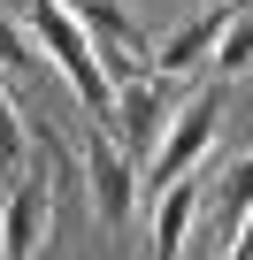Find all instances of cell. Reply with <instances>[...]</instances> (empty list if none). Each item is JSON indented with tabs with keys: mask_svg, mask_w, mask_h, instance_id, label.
<instances>
[{
	"mask_svg": "<svg viewBox=\"0 0 253 260\" xmlns=\"http://www.w3.org/2000/svg\"><path fill=\"white\" fill-rule=\"evenodd\" d=\"M238 8H245V0H215L207 16H184V23H177V31L154 46V69H169V77H192V69H200L215 46H222V31H230V16H238Z\"/></svg>",
	"mask_w": 253,
	"mask_h": 260,
	"instance_id": "cell-7",
	"label": "cell"
},
{
	"mask_svg": "<svg viewBox=\"0 0 253 260\" xmlns=\"http://www.w3.org/2000/svg\"><path fill=\"white\" fill-rule=\"evenodd\" d=\"M222 260H253V245H230V252H222Z\"/></svg>",
	"mask_w": 253,
	"mask_h": 260,
	"instance_id": "cell-9",
	"label": "cell"
},
{
	"mask_svg": "<svg viewBox=\"0 0 253 260\" xmlns=\"http://www.w3.org/2000/svg\"><path fill=\"white\" fill-rule=\"evenodd\" d=\"M54 207H62L54 169L16 176V184H8V237H0V252H8V260H31V252H39V237H46V222H54Z\"/></svg>",
	"mask_w": 253,
	"mask_h": 260,
	"instance_id": "cell-5",
	"label": "cell"
},
{
	"mask_svg": "<svg viewBox=\"0 0 253 260\" xmlns=\"http://www.w3.org/2000/svg\"><path fill=\"white\" fill-rule=\"evenodd\" d=\"M245 214H253V153H238L230 169H215V191L200 199V222H207V237H215V260L238 245Z\"/></svg>",
	"mask_w": 253,
	"mask_h": 260,
	"instance_id": "cell-6",
	"label": "cell"
},
{
	"mask_svg": "<svg viewBox=\"0 0 253 260\" xmlns=\"http://www.w3.org/2000/svg\"><path fill=\"white\" fill-rule=\"evenodd\" d=\"M253 69V0L230 16V31H222V46H215V77H245Z\"/></svg>",
	"mask_w": 253,
	"mask_h": 260,
	"instance_id": "cell-8",
	"label": "cell"
},
{
	"mask_svg": "<svg viewBox=\"0 0 253 260\" xmlns=\"http://www.w3.org/2000/svg\"><path fill=\"white\" fill-rule=\"evenodd\" d=\"M169 122H177V77H169V69H138V77L115 84V146L131 153L138 169L161 153Z\"/></svg>",
	"mask_w": 253,
	"mask_h": 260,
	"instance_id": "cell-4",
	"label": "cell"
},
{
	"mask_svg": "<svg viewBox=\"0 0 253 260\" xmlns=\"http://www.w3.org/2000/svg\"><path fill=\"white\" fill-rule=\"evenodd\" d=\"M222 107H230V77H207V84L177 107V122H169L161 153L146 161V199H161L169 184L200 176V161H207V146H215V130H222Z\"/></svg>",
	"mask_w": 253,
	"mask_h": 260,
	"instance_id": "cell-2",
	"label": "cell"
},
{
	"mask_svg": "<svg viewBox=\"0 0 253 260\" xmlns=\"http://www.w3.org/2000/svg\"><path fill=\"white\" fill-rule=\"evenodd\" d=\"M8 8L31 23V39L46 46V61L69 77V92H77V107L92 115V130L115 122V77H107V54H100V39L85 31V16H69L62 0H8Z\"/></svg>",
	"mask_w": 253,
	"mask_h": 260,
	"instance_id": "cell-1",
	"label": "cell"
},
{
	"mask_svg": "<svg viewBox=\"0 0 253 260\" xmlns=\"http://www.w3.org/2000/svg\"><path fill=\"white\" fill-rule=\"evenodd\" d=\"M85 207H92V222L107 237H123L138 222V207H146V169L123 153L107 130H85Z\"/></svg>",
	"mask_w": 253,
	"mask_h": 260,
	"instance_id": "cell-3",
	"label": "cell"
}]
</instances>
